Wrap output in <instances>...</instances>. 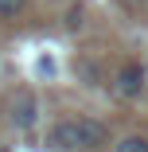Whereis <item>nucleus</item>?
Instances as JSON below:
<instances>
[{
	"mask_svg": "<svg viewBox=\"0 0 148 152\" xmlns=\"http://www.w3.org/2000/svg\"><path fill=\"white\" fill-rule=\"evenodd\" d=\"M8 121L16 129H35V121H39V102H35V94H27V90H20V94L12 98V105H8Z\"/></svg>",
	"mask_w": 148,
	"mask_h": 152,
	"instance_id": "7ed1b4c3",
	"label": "nucleus"
},
{
	"mask_svg": "<svg viewBox=\"0 0 148 152\" xmlns=\"http://www.w3.org/2000/svg\"><path fill=\"white\" fill-rule=\"evenodd\" d=\"M144 86H148V70L140 63H121L113 74V94L117 98H125V102H136L144 94Z\"/></svg>",
	"mask_w": 148,
	"mask_h": 152,
	"instance_id": "f03ea898",
	"label": "nucleus"
},
{
	"mask_svg": "<svg viewBox=\"0 0 148 152\" xmlns=\"http://www.w3.org/2000/svg\"><path fill=\"white\" fill-rule=\"evenodd\" d=\"M113 152H148V137L129 133V137H121V140L113 144Z\"/></svg>",
	"mask_w": 148,
	"mask_h": 152,
	"instance_id": "20e7f679",
	"label": "nucleus"
},
{
	"mask_svg": "<svg viewBox=\"0 0 148 152\" xmlns=\"http://www.w3.org/2000/svg\"><path fill=\"white\" fill-rule=\"evenodd\" d=\"M43 144L51 152H98L109 144V125L98 117H63L47 129Z\"/></svg>",
	"mask_w": 148,
	"mask_h": 152,
	"instance_id": "f257e3e1",
	"label": "nucleus"
},
{
	"mask_svg": "<svg viewBox=\"0 0 148 152\" xmlns=\"http://www.w3.org/2000/svg\"><path fill=\"white\" fill-rule=\"evenodd\" d=\"M23 8H27V0H0V20H16V16H23Z\"/></svg>",
	"mask_w": 148,
	"mask_h": 152,
	"instance_id": "39448f33",
	"label": "nucleus"
},
{
	"mask_svg": "<svg viewBox=\"0 0 148 152\" xmlns=\"http://www.w3.org/2000/svg\"><path fill=\"white\" fill-rule=\"evenodd\" d=\"M129 4H148V0H129Z\"/></svg>",
	"mask_w": 148,
	"mask_h": 152,
	"instance_id": "423d86ee",
	"label": "nucleus"
}]
</instances>
